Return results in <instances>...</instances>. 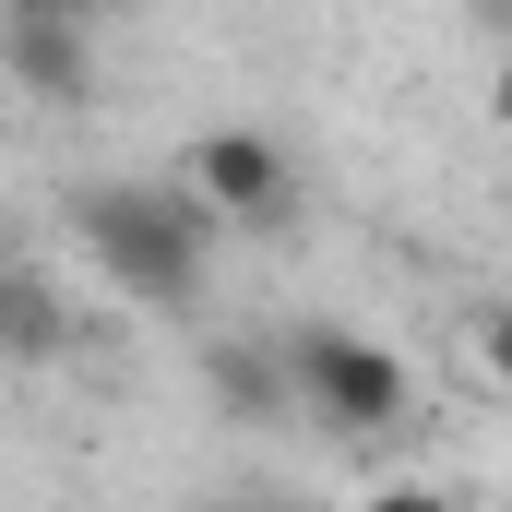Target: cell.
Listing matches in <instances>:
<instances>
[{
  "instance_id": "cell-6",
  "label": "cell",
  "mask_w": 512,
  "mask_h": 512,
  "mask_svg": "<svg viewBox=\"0 0 512 512\" xmlns=\"http://www.w3.org/2000/svg\"><path fill=\"white\" fill-rule=\"evenodd\" d=\"M203 382H215L227 417H286V358H274V346H215Z\"/></svg>"
},
{
  "instance_id": "cell-8",
  "label": "cell",
  "mask_w": 512,
  "mask_h": 512,
  "mask_svg": "<svg viewBox=\"0 0 512 512\" xmlns=\"http://www.w3.org/2000/svg\"><path fill=\"white\" fill-rule=\"evenodd\" d=\"M227 512H286V501H227Z\"/></svg>"
},
{
  "instance_id": "cell-3",
  "label": "cell",
  "mask_w": 512,
  "mask_h": 512,
  "mask_svg": "<svg viewBox=\"0 0 512 512\" xmlns=\"http://www.w3.org/2000/svg\"><path fill=\"white\" fill-rule=\"evenodd\" d=\"M179 191L215 215V227H286L298 215V155L274 143V131H251V120H227V131H203L191 155H179Z\"/></svg>"
},
{
  "instance_id": "cell-4",
  "label": "cell",
  "mask_w": 512,
  "mask_h": 512,
  "mask_svg": "<svg viewBox=\"0 0 512 512\" xmlns=\"http://www.w3.org/2000/svg\"><path fill=\"white\" fill-rule=\"evenodd\" d=\"M0 84L12 96H48V108H96V24L60 12V0L0 12Z\"/></svg>"
},
{
  "instance_id": "cell-1",
  "label": "cell",
  "mask_w": 512,
  "mask_h": 512,
  "mask_svg": "<svg viewBox=\"0 0 512 512\" xmlns=\"http://www.w3.org/2000/svg\"><path fill=\"white\" fill-rule=\"evenodd\" d=\"M72 239L84 262L143 298V310H191L203 298V274H215V215L179 191V179H84L72 191Z\"/></svg>"
},
{
  "instance_id": "cell-7",
  "label": "cell",
  "mask_w": 512,
  "mask_h": 512,
  "mask_svg": "<svg viewBox=\"0 0 512 512\" xmlns=\"http://www.w3.org/2000/svg\"><path fill=\"white\" fill-rule=\"evenodd\" d=\"M358 512H465V501H453V489H417V477H405V489H370Z\"/></svg>"
},
{
  "instance_id": "cell-5",
  "label": "cell",
  "mask_w": 512,
  "mask_h": 512,
  "mask_svg": "<svg viewBox=\"0 0 512 512\" xmlns=\"http://www.w3.org/2000/svg\"><path fill=\"white\" fill-rule=\"evenodd\" d=\"M60 358H72V286L0 251V370H60Z\"/></svg>"
},
{
  "instance_id": "cell-2",
  "label": "cell",
  "mask_w": 512,
  "mask_h": 512,
  "mask_svg": "<svg viewBox=\"0 0 512 512\" xmlns=\"http://www.w3.org/2000/svg\"><path fill=\"white\" fill-rule=\"evenodd\" d=\"M274 358H286V405L322 417L334 441H393V429L417 417V370L393 358L382 334H358V322H310V334H286Z\"/></svg>"
}]
</instances>
